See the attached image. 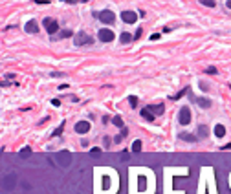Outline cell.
I'll list each match as a JSON object with an SVG mask.
<instances>
[{"label": "cell", "instance_id": "cell-6", "mask_svg": "<svg viewBox=\"0 0 231 194\" xmlns=\"http://www.w3.org/2000/svg\"><path fill=\"white\" fill-rule=\"evenodd\" d=\"M121 18H123V22H127V24H134V22L138 20V15H136L134 11H123V13H121Z\"/></svg>", "mask_w": 231, "mask_h": 194}, {"label": "cell", "instance_id": "cell-19", "mask_svg": "<svg viewBox=\"0 0 231 194\" xmlns=\"http://www.w3.org/2000/svg\"><path fill=\"white\" fill-rule=\"evenodd\" d=\"M112 123H114V125H116V126H119V128H121V126H123V119H121V117H119V115H116V117H114V119H112Z\"/></svg>", "mask_w": 231, "mask_h": 194}, {"label": "cell", "instance_id": "cell-23", "mask_svg": "<svg viewBox=\"0 0 231 194\" xmlns=\"http://www.w3.org/2000/svg\"><path fill=\"white\" fill-rule=\"evenodd\" d=\"M62 128H64V123H61V125H59V128H57V130L53 132V136H61V132H62Z\"/></svg>", "mask_w": 231, "mask_h": 194}, {"label": "cell", "instance_id": "cell-14", "mask_svg": "<svg viewBox=\"0 0 231 194\" xmlns=\"http://www.w3.org/2000/svg\"><path fill=\"white\" fill-rule=\"evenodd\" d=\"M29 154H31V148H29V147H24V148L20 150V154H18V156H20L22 159H26V158H29Z\"/></svg>", "mask_w": 231, "mask_h": 194}, {"label": "cell", "instance_id": "cell-22", "mask_svg": "<svg viewBox=\"0 0 231 194\" xmlns=\"http://www.w3.org/2000/svg\"><path fill=\"white\" fill-rule=\"evenodd\" d=\"M72 35H73V33H72L70 29H64V31H61V37H62V38H66V37H72Z\"/></svg>", "mask_w": 231, "mask_h": 194}, {"label": "cell", "instance_id": "cell-24", "mask_svg": "<svg viewBox=\"0 0 231 194\" xmlns=\"http://www.w3.org/2000/svg\"><path fill=\"white\" fill-rule=\"evenodd\" d=\"M206 71H207V73H209V75H213V73H215V75H217V68H207V70H206Z\"/></svg>", "mask_w": 231, "mask_h": 194}, {"label": "cell", "instance_id": "cell-15", "mask_svg": "<svg viewBox=\"0 0 231 194\" xmlns=\"http://www.w3.org/2000/svg\"><path fill=\"white\" fill-rule=\"evenodd\" d=\"M119 40H121L123 44H127V42H130V40H132V37H130V33H121Z\"/></svg>", "mask_w": 231, "mask_h": 194}, {"label": "cell", "instance_id": "cell-9", "mask_svg": "<svg viewBox=\"0 0 231 194\" xmlns=\"http://www.w3.org/2000/svg\"><path fill=\"white\" fill-rule=\"evenodd\" d=\"M24 29H26L28 33H39V24H37L35 20H29V22L24 26Z\"/></svg>", "mask_w": 231, "mask_h": 194}, {"label": "cell", "instance_id": "cell-30", "mask_svg": "<svg viewBox=\"0 0 231 194\" xmlns=\"http://www.w3.org/2000/svg\"><path fill=\"white\" fill-rule=\"evenodd\" d=\"M127 134H129V130H127V128H123V130H121V136H123V137H127Z\"/></svg>", "mask_w": 231, "mask_h": 194}, {"label": "cell", "instance_id": "cell-21", "mask_svg": "<svg viewBox=\"0 0 231 194\" xmlns=\"http://www.w3.org/2000/svg\"><path fill=\"white\" fill-rule=\"evenodd\" d=\"M200 4H202V5H207V7H213V5H215L213 0H200Z\"/></svg>", "mask_w": 231, "mask_h": 194}, {"label": "cell", "instance_id": "cell-31", "mask_svg": "<svg viewBox=\"0 0 231 194\" xmlns=\"http://www.w3.org/2000/svg\"><path fill=\"white\" fill-rule=\"evenodd\" d=\"M229 148H231V143H229V145H224V147H222V150H229Z\"/></svg>", "mask_w": 231, "mask_h": 194}, {"label": "cell", "instance_id": "cell-20", "mask_svg": "<svg viewBox=\"0 0 231 194\" xmlns=\"http://www.w3.org/2000/svg\"><path fill=\"white\" fill-rule=\"evenodd\" d=\"M90 156H92V158H99V156H101V150H99V148H92V150H90Z\"/></svg>", "mask_w": 231, "mask_h": 194}, {"label": "cell", "instance_id": "cell-25", "mask_svg": "<svg viewBox=\"0 0 231 194\" xmlns=\"http://www.w3.org/2000/svg\"><path fill=\"white\" fill-rule=\"evenodd\" d=\"M141 35H143V31H141V27H140V29H138V31H136V35H134V38H140V37H141Z\"/></svg>", "mask_w": 231, "mask_h": 194}, {"label": "cell", "instance_id": "cell-3", "mask_svg": "<svg viewBox=\"0 0 231 194\" xmlns=\"http://www.w3.org/2000/svg\"><path fill=\"white\" fill-rule=\"evenodd\" d=\"M178 123L180 125H189L191 123V110L187 106L180 108V114H178Z\"/></svg>", "mask_w": 231, "mask_h": 194}, {"label": "cell", "instance_id": "cell-27", "mask_svg": "<svg viewBox=\"0 0 231 194\" xmlns=\"http://www.w3.org/2000/svg\"><path fill=\"white\" fill-rule=\"evenodd\" d=\"M200 134L206 136V134H207V128H206V126H200Z\"/></svg>", "mask_w": 231, "mask_h": 194}, {"label": "cell", "instance_id": "cell-5", "mask_svg": "<svg viewBox=\"0 0 231 194\" xmlns=\"http://www.w3.org/2000/svg\"><path fill=\"white\" fill-rule=\"evenodd\" d=\"M97 38L103 40V42H110V40H114V33H112L110 29H99Z\"/></svg>", "mask_w": 231, "mask_h": 194}, {"label": "cell", "instance_id": "cell-18", "mask_svg": "<svg viewBox=\"0 0 231 194\" xmlns=\"http://www.w3.org/2000/svg\"><path fill=\"white\" fill-rule=\"evenodd\" d=\"M140 150H141V141H134V143H132V152L138 154Z\"/></svg>", "mask_w": 231, "mask_h": 194}, {"label": "cell", "instance_id": "cell-17", "mask_svg": "<svg viewBox=\"0 0 231 194\" xmlns=\"http://www.w3.org/2000/svg\"><path fill=\"white\" fill-rule=\"evenodd\" d=\"M180 137H182L184 141H191V143H195V141H196V139H195L191 134H180Z\"/></svg>", "mask_w": 231, "mask_h": 194}, {"label": "cell", "instance_id": "cell-4", "mask_svg": "<svg viewBox=\"0 0 231 194\" xmlns=\"http://www.w3.org/2000/svg\"><path fill=\"white\" fill-rule=\"evenodd\" d=\"M42 24H44V27L48 29V33H50V35L57 33V29H59V24H57V20H53V18H44V20H42Z\"/></svg>", "mask_w": 231, "mask_h": 194}, {"label": "cell", "instance_id": "cell-12", "mask_svg": "<svg viewBox=\"0 0 231 194\" xmlns=\"http://www.w3.org/2000/svg\"><path fill=\"white\" fill-rule=\"evenodd\" d=\"M195 101H196V103H198V104H200L202 108H209V106H211V101H209V99H204V97H198V99H195Z\"/></svg>", "mask_w": 231, "mask_h": 194}, {"label": "cell", "instance_id": "cell-28", "mask_svg": "<svg viewBox=\"0 0 231 194\" xmlns=\"http://www.w3.org/2000/svg\"><path fill=\"white\" fill-rule=\"evenodd\" d=\"M160 38V35L158 33H154V35H151V40H158Z\"/></svg>", "mask_w": 231, "mask_h": 194}, {"label": "cell", "instance_id": "cell-1", "mask_svg": "<svg viewBox=\"0 0 231 194\" xmlns=\"http://www.w3.org/2000/svg\"><path fill=\"white\" fill-rule=\"evenodd\" d=\"M73 42H75V46H84V44H92L94 42V38L90 37V35H86V33H77L75 37H73Z\"/></svg>", "mask_w": 231, "mask_h": 194}, {"label": "cell", "instance_id": "cell-2", "mask_svg": "<svg viewBox=\"0 0 231 194\" xmlns=\"http://www.w3.org/2000/svg\"><path fill=\"white\" fill-rule=\"evenodd\" d=\"M95 16L101 20V22H105V24H112L114 22V13L110 11V9H105V11H99V13H95Z\"/></svg>", "mask_w": 231, "mask_h": 194}, {"label": "cell", "instance_id": "cell-16", "mask_svg": "<svg viewBox=\"0 0 231 194\" xmlns=\"http://www.w3.org/2000/svg\"><path fill=\"white\" fill-rule=\"evenodd\" d=\"M129 104H130L132 108H136V106H138V97H136V95H130V97H129Z\"/></svg>", "mask_w": 231, "mask_h": 194}, {"label": "cell", "instance_id": "cell-10", "mask_svg": "<svg viewBox=\"0 0 231 194\" xmlns=\"http://www.w3.org/2000/svg\"><path fill=\"white\" fill-rule=\"evenodd\" d=\"M149 110H151V114L156 117V115H162L163 114V104H151V106H147Z\"/></svg>", "mask_w": 231, "mask_h": 194}, {"label": "cell", "instance_id": "cell-26", "mask_svg": "<svg viewBox=\"0 0 231 194\" xmlns=\"http://www.w3.org/2000/svg\"><path fill=\"white\" fill-rule=\"evenodd\" d=\"M121 139H123V136H121V134H119V136H114V143H119Z\"/></svg>", "mask_w": 231, "mask_h": 194}, {"label": "cell", "instance_id": "cell-7", "mask_svg": "<svg viewBox=\"0 0 231 194\" xmlns=\"http://www.w3.org/2000/svg\"><path fill=\"white\" fill-rule=\"evenodd\" d=\"M90 130V123L88 121H79V123H75V132L77 134H86Z\"/></svg>", "mask_w": 231, "mask_h": 194}, {"label": "cell", "instance_id": "cell-32", "mask_svg": "<svg viewBox=\"0 0 231 194\" xmlns=\"http://www.w3.org/2000/svg\"><path fill=\"white\" fill-rule=\"evenodd\" d=\"M226 5H228V7H231V0H228V2H226Z\"/></svg>", "mask_w": 231, "mask_h": 194}, {"label": "cell", "instance_id": "cell-8", "mask_svg": "<svg viewBox=\"0 0 231 194\" xmlns=\"http://www.w3.org/2000/svg\"><path fill=\"white\" fill-rule=\"evenodd\" d=\"M57 159L61 161V165H64V167H68V163H70V159H72V156L66 152V150H62V152H59L57 154Z\"/></svg>", "mask_w": 231, "mask_h": 194}, {"label": "cell", "instance_id": "cell-29", "mask_svg": "<svg viewBox=\"0 0 231 194\" xmlns=\"http://www.w3.org/2000/svg\"><path fill=\"white\" fill-rule=\"evenodd\" d=\"M51 104H53V106H59V104H61V101H59V99H53V101H51Z\"/></svg>", "mask_w": 231, "mask_h": 194}, {"label": "cell", "instance_id": "cell-11", "mask_svg": "<svg viewBox=\"0 0 231 194\" xmlns=\"http://www.w3.org/2000/svg\"><path fill=\"white\" fill-rule=\"evenodd\" d=\"M224 134H226L224 125H215V136L217 137H224Z\"/></svg>", "mask_w": 231, "mask_h": 194}, {"label": "cell", "instance_id": "cell-13", "mask_svg": "<svg viewBox=\"0 0 231 194\" xmlns=\"http://www.w3.org/2000/svg\"><path fill=\"white\" fill-rule=\"evenodd\" d=\"M141 117H145L147 121H154V115L151 114V110H149V108H141Z\"/></svg>", "mask_w": 231, "mask_h": 194}]
</instances>
